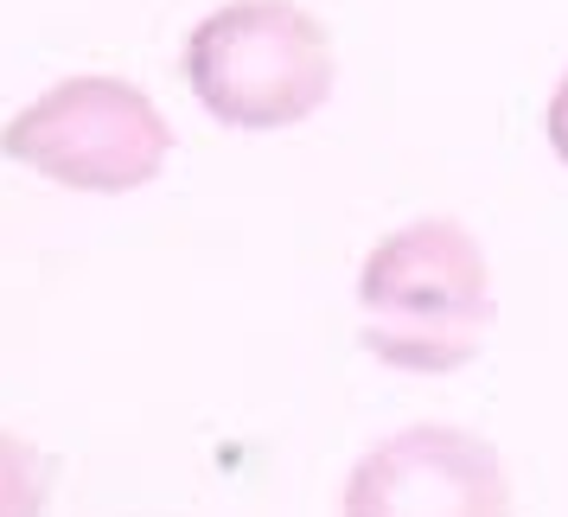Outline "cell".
<instances>
[{
  "mask_svg": "<svg viewBox=\"0 0 568 517\" xmlns=\"http://www.w3.org/2000/svg\"><path fill=\"white\" fill-rule=\"evenodd\" d=\"M338 517H517V498L486 435L422 422L352 466Z\"/></svg>",
  "mask_w": 568,
  "mask_h": 517,
  "instance_id": "4",
  "label": "cell"
},
{
  "mask_svg": "<svg viewBox=\"0 0 568 517\" xmlns=\"http://www.w3.org/2000/svg\"><path fill=\"white\" fill-rule=\"evenodd\" d=\"M52 486H58L52 454L0 428V517H45Z\"/></svg>",
  "mask_w": 568,
  "mask_h": 517,
  "instance_id": "5",
  "label": "cell"
},
{
  "mask_svg": "<svg viewBox=\"0 0 568 517\" xmlns=\"http://www.w3.org/2000/svg\"><path fill=\"white\" fill-rule=\"evenodd\" d=\"M542 134H549V154L568 166V71L556 83V97H549V115H542Z\"/></svg>",
  "mask_w": 568,
  "mask_h": 517,
  "instance_id": "6",
  "label": "cell"
},
{
  "mask_svg": "<svg viewBox=\"0 0 568 517\" xmlns=\"http://www.w3.org/2000/svg\"><path fill=\"white\" fill-rule=\"evenodd\" d=\"M491 268L460 217H415L377 236L358 268V338L371 358L447 377L491 338Z\"/></svg>",
  "mask_w": 568,
  "mask_h": 517,
  "instance_id": "1",
  "label": "cell"
},
{
  "mask_svg": "<svg viewBox=\"0 0 568 517\" xmlns=\"http://www.w3.org/2000/svg\"><path fill=\"white\" fill-rule=\"evenodd\" d=\"M333 32L301 0H224L185 39L192 97L243 134H275L307 122L333 97Z\"/></svg>",
  "mask_w": 568,
  "mask_h": 517,
  "instance_id": "2",
  "label": "cell"
},
{
  "mask_svg": "<svg viewBox=\"0 0 568 517\" xmlns=\"http://www.w3.org/2000/svg\"><path fill=\"white\" fill-rule=\"evenodd\" d=\"M0 154L64 192H141L173 154V129L129 78H64L32 97L7 129Z\"/></svg>",
  "mask_w": 568,
  "mask_h": 517,
  "instance_id": "3",
  "label": "cell"
}]
</instances>
